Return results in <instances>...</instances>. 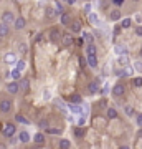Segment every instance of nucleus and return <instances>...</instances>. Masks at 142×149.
<instances>
[{
  "instance_id": "a211bd4d",
  "label": "nucleus",
  "mask_w": 142,
  "mask_h": 149,
  "mask_svg": "<svg viewBox=\"0 0 142 149\" xmlns=\"http://www.w3.org/2000/svg\"><path fill=\"white\" fill-rule=\"evenodd\" d=\"M86 51H88V55H96V47L93 45V43H88V48H86Z\"/></svg>"
},
{
  "instance_id": "a19ab883",
  "label": "nucleus",
  "mask_w": 142,
  "mask_h": 149,
  "mask_svg": "<svg viewBox=\"0 0 142 149\" xmlns=\"http://www.w3.org/2000/svg\"><path fill=\"white\" fill-rule=\"evenodd\" d=\"M112 2H114L116 5H122V2H124V0H112Z\"/></svg>"
},
{
  "instance_id": "7ed1b4c3",
  "label": "nucleus",
  "mask_w": 142,
  "mask_h": 149,
  "mask_svg": "<svg viewBox=\"0 0 142 149\" xmlns=\"http://www.w3.org/2000/svg\"><path fill=\"white\" fill-rule=\"evenodd\" d=\"M13 25H15V28H17V30H22V28L27 25V22H25V18H23V17H18V18H15V20H13Z\"/></svg>"
},
{
  "instance_id": "f8f14e48",
  "label": "nucleus",
  "mask_w": 142,
  "mask_h": 149,
  "mask_svg": "<svg viewBox=\"0 0 142 149\" xmlns=\"http://www.w3.org/2000/svg\"><path fill=\"white\" fill-rule=\"evenodd\" d=\"M109 17H111V20H112V22H116V20H119V18H121V12H119V10H112Z\"/></svg>"
},
{
  "instance_id": "393cba45",
  "label": "nucleus",
  "mask_w": 142,
  "mask_h": 149,
  "mask_svg": "<svg viewBox=\"0 0 142 149\" xmlns=\"http://www.w3.org/2000/svg\"><path fill=\"white\" fill-rule=\"evenodd\" d=\"M124 113H126L127 116H134V114H135V113H134V108H132V106H126V108H124Z\"/></svg>"
},
{
  "instance_id": "37998d69",
  "label": "nucleus",
  "mask_w": 142,
  "mask_h": 149,
  "mask_svg": "<svg viewBox=\"0 0 142 149\" xmlns=\"http://www.w3.org/2000/svg\"><path fill=\"white\" fill-rule=\"evenodd\" d=\"M66 2H68V3H71V5H73V3H75L76 0H66Z\"/></svg>"
},
{
  "instance_id": "ddd939ff",
  "label": "nucleus",
  "mask_w": 142,
  "mask_h": 149,
  "mask_svg": "<svg viewBox=\"0 0 142 149\" xmlns=\"http://www.w3.org/2000/svg\"><path fill=\"white\" fill-rule=\"evenodd\" d=\"M69 101H71V104H79V103H81V96L79 95H71Z\"/></svg>"
},
{
  "instance_id": "f704fd0d",
  "label": "nucleus",
  "mask_w": 142,
  "mask_h": 149,
  "mask_svg": "<svg viewBox=\"0 0 142 149\" xmlns=\"http://www.w3.org/2000/svg\"><path fill=\"white\" fill-rule=\"evenodd\" d=\"M27 45H25V43H20V51H22V53H27Z\"/></svg>"
},
{
  "instance_id": "0eeeda50",
  "label": "nucleus",
  "mask_w": 142,
  "mask_h": 149,
  "mask_svg": "<svg viewBox=\"0 0 142 149\" xmlns=\"http://www.w3.org/2000/svg\"><path fill=\"white\" fill-rule=\"evenodd\" d=\"M8 89V93H12V95H15V93H18V81H13V83H10L7 86Z\"/></svg>"
},
{
  "instance_id": "6ab92c4d",
  "label": "nucleus",
  "mask_w": 142,
  "mask_h": 149,
  "mask_svg": "<svg viewBox=\"0 0 142 149\" xmlns=\"http://www.w3.org/2000/svg\"><path fill=\"white\" fill-rule=\"evenodd\" d=\"M61 23L63 25H69V15L68 14H61Z\"/></svg>"
},
{
  "instance_id": "f03ea898",
  "label": "nucleus",
  "mask_w": 142,
  "mask_h": 149,
  "mask_svg": "<svg viewBox=\"0 0 142 149\" xmlns=\"http://www.w3.org/2000/svg\"><path fill=\"white\" fill-rule=\"evenodd\" d=\"M15 131H17V128H15L12 123H8V124H5V128H3V134L7 136V137H10V136L15 134Z\"/></svg>"
},
{
  "instance_id": "39448f33",
  "label": "nucleus",
  "mask_w": 142,
  "mask_h": 149,
  "mask_svg": "<svg viewBox=\"0 0 142 149\" xmlns=\"http://www.w3.org/2000/svg\"><path fill=\"white\" fill-rule=\"evenodd\" d=\"M2 18H3V22H5L7 25H8V23H13V20H15V17H13V14H12V12H5Z\"/></svg>"
},
{
  "instance_id": "9d476101",
  "label": "nucleus",
  "mask_w": 142,
  "mask_h": 149,
  "mask_svg": "<svg viewBox=\"0 0 142 149\" xmlns=\"http://www.w3.org/2000/svg\"><path fill=\"white\" fill-rule=\"evenodd\" d=\"M33 139H35V142H36V144H43V142H45V136L41 134V133H36Z\"/></svg>"
},
{
  "instance_id": "c9c22d12",
  "label": "nucleus",
  "mask_w": 142,
  "mask_h": 149,
  "mask_svg": "<svg viewBox=\"0 0 142 149\" xmlns=\"http://www.w3.org/2000/svg\"><path fill=\"white\" fill-rule=\"evenodd\" d=\"M119 63H121V65H127L129 61H127V58H126V56H121V58H119Z\"/></svg>"
},
{
  "instance_id": "ea45409f",
  "label": "nucleus",
  "mask_w": 142,
  "mask_h": 149,
  "mask_svg": "<svg viewBox=\"0 0 142 149\" xmlns=\"http://www.w3.org/2000/svg\"><path fill=\"white\" fill-rule=\"evenodd\" d=\"M137 137H139V139H142V128L137 131Z\"/></svg>"
},
{
  "instance_id": "c756f323",
  "label": "nucleus",
  "mask_w": 142,
  "mask_h": 149,
  "mask_svg": "<svg viewBox=\"0 0 142 149\" xmlns=\"http://www.w3.org/2000/svg\"><path fill=\"white\" fill-rule=\"evenodd\" d=\"M12 76H13L15 80H20V76H22V74H20V70H17V68H15L13 71H12Z\"/></svg>"
},
{
  "instance_id": "79ce46f5",
  "label": "nucleus",
  "mask_w": 142,
  "mask_h": 149,
  "mask_svg": "<svg viewBox=\"0 0 142 149\" xmlns=\"http://www.w3.org/2000/svg\"><path fill=\"white\" fill-rule=\"evenodd\" d=\"M46 15H48V17H51V15H53V10H51V8H48V10H46Z\"/></svg>"
},
{
  "instance_id": "72a5a7b5",
  "label": "nucleus",
  "mask_w": 142,
  "mask_h": 149,
  "mask_svg": "<svg viewBox=\"0 0 142 149\" xmlns=\"http://www.w3.org/2000/svg\"><path fill=\"white\" fill-rule=\"evenodd\" d=\"M83 37H84V40L88 41V43H93V37H91V33H84Z\"/></svg>"
},
{
  "instance_id": "423d86ee",
  "label": "nucleus",
  "mask_w": 142,
  "mask_h": 149,
  "mask_svg": "<svg viewBox=\"0 0 142 149\" xmlns=\"http://www.w3.org/2000/svg\"><path fill=\"white\" fill-rule=\"evenodd\" d=\"M73 37H71V33H68V35H63V45L65 47H71L73 45Z\"/></svg>"
},
{
  "instance_id": "7c9ffc66",
  "label": "nucleus",
  "mask_w": 142,
  "mask_h": 149,
  "mask_svg": "<svg viewBox=\"0 0 142 149\" xmlns=\"http://www.w3.org/2000/svg\"><path fill=\"white\" fill-rule=\"evenodd\" d=\"M84 133H86V129H84V128H78V129H76V136H78V137L84 136Z\"/></svg>"
},
{
  "instance_id": "cd10ccee",
  "label": "nucleus",
  "mask_w": 142,
  "mask_h": 149,
  "mask_svg": "<svg viewBox=\"0 0 142 149\" xmlns=\"http://www.w3.org/2000/svg\"><path fill=\"white\" fill-rule=\"evenodd\" d=\"M116 53H119V55L126 53V47H122V45H117V47H116Z\"/></svg>"
},
{
  "instance_id": "4468645a",
  "label": "nucleus",
  "mask_w": 142,
  "mask_h": 149,
  "mask_svg": "<svg viewBox=\"0 0 142 149\" xmlns=\"http://www.w3.org/2000/svg\"><path fill=\"white\" fill-rule=\"evenodd\" d=\"M108 118H109V119H114V118H117V111H116L114 108H109L108 109Z\"/></svg>"
},
{
  "instance_id": "412c9836",
  "label": "nucleus",
  "mask_w": 142,
  "mask_h": 149,
  "mask_svg": "<svg viewBox=\"0 0 142 149\" xmlns=\"http://www.w3.org/2000/svg\"><path fill=\"white\" fill-rule=\"evenodd\" d=\"M89 22H91V23H93V25H96V23H98V22H99V18H98V15L96 14H89Z\"/></svg>"
},
{
  "instance_id": "473e14b6",
  "label": "nucleus",
  "mask_w": 142,
  "mask_h": 149,
  "mask_svg": "<svg viewBox=\"0 0 142 149\" xmlns=\"http://www.w3.org/2000/svg\"><path fill=\"white\" fill-rule=\"evenodd\" d=\"M23 68H25V61H17V70H20V71H22V70H23Z\"/></svg>"
},
{
  "instance_id": "4be33fe9",
  "label": "nucleus",
  "mask_w": 142,
  "mask_h": 149,
  "mask_svg": "<svg viewBox=\"0 0 142 149\" xmlns=\"http://www.w3.org/2000/svg\"><path fill=\"white\" fill-rule=\"evenodd\" d=\"M131 23H132V20H131V18H124V20L121 22V27L122 28H129V27H131Z\"/></svg>"
},
{
  "instance_id": "c85d7f7f",
  "label": "nucleus",
  "mask_w": 142,
  "mask_h": 149,
  "mask_svg": "<svg viewBox=\"0 0 142 149\" xmlns=\"http://www.w3.org/2000/svg\"><path fill=\"white\" fill-rule=\"evenodd\" d=\"M46 131L50 134H60L61 133V129H56V128H46Z\"/></svg>"
},
{
  "instance_id": "dca6fc26",
  "label": "nucleus",
  "mask_w": 142,
  "mask_h": 149,
  "mask_svg": "<svg viewBox=\"0 0 142 149\" xmlns=\"http://www.w3.org/2000/svg\"><path fill=\"white\" fill-rule=\"evenodd\" d=\"M28 86H30V81H28V80H22V83L18 85V88H22L23 91H27Z\"/></svg>"
},
{
  "instance_id": "b1692460",
  "label": "nucleus",
  "mask_w": 142,
  "mask_h": 149,
  "mask_svg": "<svg viewBox=\"0 0 142 149\" xmlns=\"http://www.w3.org/2000/svg\"><path fill=\"white\" fill-rule=\"evenodd\" d=\"M5 61H7V63H15V55L13 53H7L5 55Z\"/></svg>"
},
{
  "instance_id": "f3484780",
  "label": "nucleus",
  "mask_w": 142,
  "mask_h": 149,
  "mask_svg": "<svg viewBox=\"0 0 142 149\" xmlns=\"http://www.w3.org/2000/svg\"><path fill=\"white\" fill-rule=\"evenodd\" d=\"M60 148H61V149H68V148H71V142L68 141V139H61Z\"/></svg>"
},
{
  "instance_id": "5701e85b",
  "label": "nucleus",
  "mask_w": 142,
  "mask_h": 149,
  "mask_svg": "<svg viewBox=\"0 0 142 149\" xmlns=\"http://www.w3.org/2000/svg\"><path fill=\"white\" fill-rule=\"evenodd\" d=\"M79 30H81V23H79V22H75V23H73V25H71V32H79Z\"/></svg>"
},
{
  "instance_id": "a878e982",
  "label": "nucleus",
  "mask_w": 142,
  "mask_h": 149,
  "mask_svg": "<svg viewBox=\"0 0 142 149\" xmlns=\"http://www.w3.org/2000/svg\"><path fill=\"white\" fill-rule=\"evenodd\" d=\"M15 119H17L18 123H23V124H28V123H30V121L27 119V118H23L22 114H17V116H15Z\"/></svg>"
},
{
  "instance_id": "6e6552de",
  "label": "nucleus",
  "mask_w": 142,
  "mask_h": 149,
  "mask_svg": "<svg viewBox=\"0 0 142 149\" xmlns=\"http://www.w3.org/2000/svg\"><path fill=\"white\" fill-rule=\"evenodd\" d=\"M88 63H89V66H93V68L98 66V58H96V55H88Z\"/></svg>"
},
{
  "instance_id": "58836bf2",
  "label": "nucleus",
  "mask_w": 142,
  "mask_h": 149,
  "mask_svg": "<svg viewBox=\"0 0 142 149\" xmlns=\"http://www.w3.org/2000/svg\"><path fill=\"white\" fill-rule=\"evenodd\" d=\"M40 128H45V129H46V128H48V123H46V121H41V123H40Z\"/></svg>"
},
{
  "instance_id": "bb28decb",
  "label": "nucleus",
  "mask_w": 142,
  "mask_h": 149,
  "mask_svg": "<svg viewBox=\"0 0 142 149\" xmlns=\"http://www.w3.org/2000/svg\"><path fill=\"white\" fill-rule=\"evenodd\" d=\"M132 85H134L135 88H141L142 86V78H134V80H132Z\"/></svg>"
},
{
  "instance_id": "9b49d317",
  "label": "nucleus",
  "mask_w": 142,
  "mask_h": 149,
  "mask_svg": "<svg viewBox=\"0 0 142 149\" xmlns=\"http://www.w3.org/2000/svg\"><path fill=\"white\" fill-rule=\"evenodd\" d=\"M18 137H20V141H22V142H28V141H30V134H28L27 131H22Z\"/></svg>"
},
{
  "instance_id": "2eb2a0df",
  "label": "nucleus",
  "mask_w": 142,
  "mask_h": 149,
  "mask_svg": "<svg viewBox=\"0 0 142 149\" xmlns=\"http://www.w3.org/2000/svg\"><path fill=\"white\" fill-rule=\"evenodd\" d=\"M60 35H61V33H60V30H58V28H53V30H51V40H53V41H56Z\"/></svg>"
},
{
  "instance_id": "2f4dec72",
  "label": "nucleus",
  "mask_w": 142,
  "mask_h": 149,
  "mask_svg": "<svg viewBox=\"0 0 142 149\" xmlns=\"http://www.w3.org/2000/svg\"><path fill=\"white\" fill-rule=\"evenodd\" d=\"M55 12H56L58 15L63 14V7H61V3H56V8H55Z\"/></svg>"
},
{
  "instance_id": "f257e3e1",
  "label": "nucleus",
  "mask_w": 142,
  "mask_h": 149,
  "mask_svg": "<svg viewBox=\"0 0 142 149\" xmlns=\"http://www.w3.org/2000/svg\"><path fill=\"white\" fill-rule=\"evenodd\" d=\"M0 111H2V113H10V111H12V101H10V100L0 101Z\"/></svg>"
},
{
  "instance_id": "a18cd8bd",
  "label": "nucleus",
  "mask_w": 142,
  "mask_h": 149,
  "mask_svg": "<svg viewBox=\"0 0 142 149\" xmlns=\"http://www.w3.org/2000/svg\"><path fill=\"white\" fill-rule=\"evenodd\" d=\"M135 2H137V0H135Z\"/></svg>"
},
{
  "instance_id": "20e7f679",
  "label": "nucleus",
  "mask_w": 142,
  "mask_h": 149,
  "mask_svg": "<svg viewBox=\"0 0 142 149\" xmlns=\"http://www.w3.org/2000/svg\"><path fill=\"white\" fill-rule=\"evenodd\" d=\"M112 95L117 96V98L122 96V95H124V86H122V85H116L114 88H112Z\"/></svg>"
},
{
  "instance_id": "aec40b11",
  "label": "nucleus",
  "mask_w": 142,
  "mask_h": 149,
  "mask_svg": "<svg viewBox=\"0 0 142 149\" xmlns=\"http://www.w3.org/2000/svg\"><path fill=\"white\" fill-rule=\"evenodd\" d=\"M89 93H96L98 91V81H93V83H89Z\"/></svg>"
},
{
  "instance_id": "c03bdc74",
  "label": "nucleus",
  "mask_w": 142,
  "mask_h": 149,
  "mask_svg": "<svg viewBox=\"0 0 142 149\" xmlns=\"http://www.w3.org/2000/svg\"><path fill=\"white\" fill-rule=\"evenodd\" d=\"M141 56H142V48H141Z\"/></svg>"
},
{
  "instance_id": "1a4fd4ad",
  "label": "nucleus",
  "mask_w": 142,
  "mask_h": 149,
  "mask_svg": "<svg viewBox=\"0 0 142 149\" xmlns=\"http://www.w3.org/2000/svg\"><path fill=\"white\" fill-rule=\"evenodd\" d=\"M5 35H8V25L5 22H2L0 23V37H5Z\"/></svg>"
},
{
  "instance_id": "e433bc0d",
  "label": "nucleus",
  "mask_w": 142,
  "mask_h": 149,
  "mask_svg": "<svg viewBox=\"0 0 142 149\" xmlns=\"http://www.w3.org/2000/svg\"><path fill=\"white\" fill-rule=\"evenodd\" d=\"M135 121H137V126H142V114H137Z\"/></svg>"
},
{
  "instance_id": "4c0bfd02",
  "label": "nucleus",
  "mask_w": 142,
  "mask_h": 149,
  "mask_svg": "<svg viewBox=\"0 0 142 149\" xmlns=\"http://www.w3.org/2000/svg\"><path fill=\"white\" fill-rule=\"evenodd\" d=\"M135 35H137V37H142V27L135 28Z\"/></svg>"
}]
</instances>
